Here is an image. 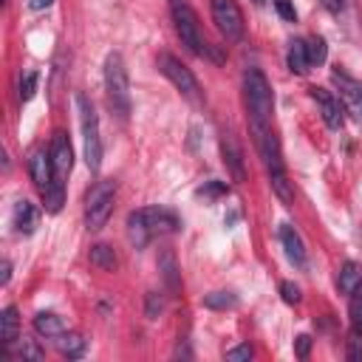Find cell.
Here are the masks:
<instances>
[{"label": "cell", "mask_w": 362, "mask_h": 362, "mask_svg": "<svg viewBox=\"0 0 362 362\" xmlns=\"http://www.w3.org/2000/svg\"><path fill=\"white\" fill-rule=\"evenodd\" d=\"M243 96H246V107H249V124L252 127H269L274 99H272L269 79L263 76L260 68H249L243 74Z\"/></svg>", "instance_id": "1"}, {"label": "cell", "mask_w": 362, "mask_h": 362, "mask_svg": "<svg viewBox=\"0 0 362 362\" xmlns=\"http://www.w3.org/2000/svg\"><path fill=\"white\" fill-rule=\"evenodd\" d=\"M105 90H107V102H110L113 113L127 119V113H130V82H127L124 59L116 51H110L107 59H105Z\"/></svg>", "instance_id": "2"}, {"label": "cell", "mask_w": 362, "mask_h": 362, "mask_svg": "<svg viewBox=\"0 0 362 362\" xmlns=\"http://www.w3.org/2000/svg\"><path fill=\"white\" fill-rule=\"evenodd\" d=\"M170 14H173L175 31H178L181 42L187 45V51L195 54V57L209 54V45H206V40L201 34V25H198V17H195L192 6L187 0H170Z\"/></svg>", "instance_id": "3"}, {"label": "cell", "mask_w": 362, "mask_h": 362, "mask_svg": "<svg viewBox=\"0 0 362 362\" xmlns=\"http://www.w3.org/2000/svg\"><path fill=\"white\" fill-rule=\"evenodd\" d=\"M76 107H79V124H82V144H85V161L88 167L96 173L102 164V139H99V116L96 107L88 96H76Z\"/></svg>", "instance_id": "4"}, {"label": "cell", "mask_w": 362, "mask_h": 362, "mask_svg": "<svg viewBox=\"0 0 362 362\" xmlns=\"http://www.w3.org/2000/svg\"><path fill=\"white\" fill-rule=\"evenodd\" d=\"M113 195H116V187L113 181H96L85 198V223L88 229H102L113 212Z\"/></svg>", "instance_id": "5"}, {"label": "cell", "mask_w": 362, "mask_h": 362, "mask_svg": "<svg viewBox=\"0 0 362 362\" xmlns=\"http://www.w3.org/2000/svg\"><path fill=\"white\" fill-rule=\"evenodd\" d=\"M156 65H158V71L175 85L178 93H184L187 99H198V79L192 76V71H189L181 59H175L173 54L161 51V54L156 57Z\"/></svg>", "instance_id": "6"}, {"label": "cell", "mask_w": 362, "mask_h": 362, "mask_svg": "<svg viewBox=\"0 0 362 362\" xmlns=\"http://www.w3.org/2000/svg\"><path fill=\"white\" fill-rule=\"evenodd\" d=\"M209 8H212V20H215L218 31L226 40L238 42L243 37V14H240L238 3L235 0H209Z\"/></svg>", "instance_id": "7"}, {"label": "cell", "mask_w": 362, "mask_h": 362, "mask_svg": "<svg viewBox=\"0 0 362 362\" xmlns=\"http://www.w3.org/2000/svg\"><path fill=\"white\" fill-rule=\"evenodd\" d=\"M311 99L317 102V107H320V113H322V119H325V124H328L331 130H339V127L345 124V107H342V102H339L331 90H325V88H311Z\"/></svg>", "instance_id": "8"}, {"label": "cell", "mask_w": 362, "mask_h": 362, "mask_svg": "<svg viewBox=\"0 0 362 362\" xmlns=\"http://www.w3.org/2000/svg\"><path fill=\"white\" fill-rule=\"evenodd\" d=\"M51 164H54V178L65 184V175L71 173L74 167V150H71V141L65 133H54V141H51Z\"/></svg>", "instance_id": "9"}, {"label": "cell", "mask_w": 362, "mask_h": 362, "mask_svg": "<svg viewBox=\"0 0 362 362\" xmlns=\"http://www.w3.org/2000/svg\"><path fill=\"white\" fill-rule=\"evenodd\" d=\"M331 79H334V85L339 88V102H342V107H348V110H354L356 116H362V88H359V82L351 79V76L342 74V71H334Z\"/></svg>", "instance_id": "10"}, {"label": "cell", "mask_w": 362, "mask_h": 362, "mask_svg": "<svg viewBox=\"0 0 362 362\" xmlns=\"http://www.w3.org/2000/svg\"><path fill=\"white\" fill-rule=\"evenodd\" d=\"M221 156H223V164L232 173V178L235 181H243V175H246V170H243V153H240V144H238L235 133H229V130L221 133Z\"/></svg>", "instance_id": "11"}, {"label": "cell", "mask_w": 362, "mask_h": 362, "mask_svg": "<svg viewBox=\"0 0 362 362\" xmlns=\"http://www.w3.org/2000/svg\"><path fill=\"white\" fill-rule=\"evenodd\" d=\"M150 238L153 235H164V232H175L178 229V218L170 212V209H158V206H150V209H139Z\"/></svg>", "instance_id": "12"}, {"label": "cell", "mask_w": 362, "mask_h": 362, "mask_svg": "<svg viewBox=\"0 0 362 362\" xmlns=\"http://www.w3.org/2000/svg\"><path fill=\"white\" fill-rule=\"evenodd\" d=\"M28 170H31V178H34V184H37V189H40V192H45V189L54 184V164H51V153H42V150L31 153V158H28Z\"/></svg>", "instance_id": "13"}, {"label": "cell", "mask_w": 362, "mask_h": 362, "mask_svg": "<svg viewBox=\"0 0 362 362\" xmlns=\"http://www.w3.org/2000/svg\"><path fill=\"white\" fill-rule=\"evenodd\" d=\"M280 243L286 249V257L294 263V266H303L305 263V246H303V238L297 235V229L291 223H283L280 226Z\"/></svg>", "instance_id": "14"}, {"label": "cell", "mask_w": 362, "mask_h": 362, "mask_svg": "<svg viewBox=\"0 0 362 362\" xmlns=\"http://www.w3.org/2000/svg\"><path fill=\"white\" fill-rule=\"evenodd\" d=\"M337 283H339V291H342V294H354V291H359V288H362V266L354 263V260H348V263L339 269Z\"/></svg>", "instance_id": "15"}, {"label": "cell", "mask_w": 362, "mask_h": 362, "mask_svg": "<svg viewBox=\"0 0 362 362\" xmlns=\"http://www.w3.org/2000/svg\"><path fill=\"white\" fill-rule=\"evenodd\" d=\"M14 226L23 235H31L34 232V226H37V209H34V204H28V201H17L14 204Z\"/></svg>", "instance_id": "16"}, {"label": "cell", "mask_w": 362, "mask_h": 362, "mask_svg": "<svg viewBox=\"0 0 362 362\" xmlns=\"http://www.w3.org/2000/svg\"><path fill=\"white\" fill-rule=\"evenodd\" d=\"M17 331H20L17 308H14V305H6V308H3V314H0V337H3V345L17 342V339H20V337H17Z\"/></svg>", "instance_id": "17"}, {"label": "cell", "mask_w": 362, "mask_h": 362, "mask_svg": "<svg viewBox=\"0 0 362 362\" xmlns=\"http://www.w3.org/2000/svg\"><path fill=\"white\" fill-rule=\"evenodd\" d=\"M34 328H37V334H42V337H62V334H65V322H62L57 314H48V311H40V314L34 317Z\"/></svg>", "instance_id": "18"}, {"label": "cell", "mask_w": 362, "mask_h": 362, "mask_svg": "<svg viewBox=\"0 0 362 362\" xmlns=\"http://www.w3.org/2000/svg\"><path fill=\"white\" fill-rule=\"evenodd\" d=\"M127 238H130V243H133L136 249L147 246V240H150V232H147V226H144V221H141L139 209L127 215Z\"/></svg>", "instance_id": "19"}, {"label": "cell", "mask_w": 362, "mask_h": 362, "mask_svg": "<svg viewBox=\"0 0 362 362\" xmlns=\"http://www.w3.org/2000/svg\"><path fill=\"white\" fill-rule=\"evenodd\" d=\"M308 48H305V40H294L288 45V68L294 74H305L308 71Z\"/></svg>", "instance_id": "20"}, {"label": "cell", "mask_w": 362, "mask_h": 362, "mask_svg": "<svg viewBox=\"0 0 362 362\" xmlns=\"http://www.w3.org/2000/svg\"><path fill=\"white\" fill-rule=\"evenodd\" d=\"M90 263L99 266V269H105V272H113L116 263H119V257H116V252H113L107 243H96V246L90 249Z\"/></svg>", "instance_id": "21"}, {"label": "cell", "mask_w": 362, "mask_h": 362, "mask_svg": "<svg viewBox=\"0 0 362 362\" xmlns=\"http://www.w3.org/2000/svg\"><path fill=\"white\" fill-rule=\"evenodd\" d=\"M158 269H161V274H164V283H167V288L170 291H178V269H175V257L170 255V252H161V257H158Z\"/></svg>", "instance_id": "22"}, {"label": "cell", "mask_w": 362, "mask_h": 362, "mask_svg": "<svg viewBox=\"0 0 362 362\" xmlns=\"http://www.w3.org/2000/svg\"><path fill=\"white\" fill-rule=\"evenodd\" d=\"M57 345H59V351H62L68 359H79V356L85 354V339H82L79 334H62V337L57 339Z\"/></svg>", "instance_id": "23"}, {"label": "cell", "mask_w": 362, "mask_h": 362, "mask_svg": "<svg viewBox=\"0 0 362 362\" xmlns=\"http://www.w3.org/2000/svg\"><path fill=\"white\" fill-rule=\"evenodd\" d=\"M204 305L206 308H232V305H238V297L232 291H212L204 297Z\"/></svg>", "instance_id": "24"}, {"label": "cell", "mask_w": 362, "mask_h": 362, "mask_svg": "<svg viewBox=\"0 0 362 362\" xmlns=\"http://www.w3.org/2000/svg\"><path fill=\"white\" fill-rule=\"evenodd\" d=\"M305 48H308V62H314V65H322V62H325L328 48H325V40H322V37H311V40L305 42Z\"/></svg>", "instance_id": "25"}, {"label": "cell", "mask_w": 362, "mask_h": 362, "mask_svg": "<svg viewBox=\"0 0 362 362\" xmlns=\"http://www.w3.org/2000/svg\"><path fill=\"white\" fill-rule=\"evenodd\" d=\"M348 314H351V325H354V331H359V334H362V294H359V291H354V294H351Z\"/></svg>", "instance_id": "26"}, {"label": "cell", "mask_w": 362, "mask_h": 362, "mask_svg": "<svg viewBox=\"0 0 362 362\" xmlns=\"http://www.w3.org/2000/svg\"><path fill=\"white\" fill-rule=\"evenodd\" d=\"M20 356H23V359H42L45 354H42V348L37 345V339L23 337V339H20Z\"/></svg>", "instance_id": "27"}, {"label": "cell", "mask_w": 362, "mask_h": 362, "mask_svg": "<svg viewBox=\"0 0 362 362\" xmlns=\"http://www.w3.org/2000/svg\"><path fill=\"white\" fill-rule=\"evenodd\" d=\"M345 356H348L351 362H362V334H359V331L348 339V351H345Z\"/></svg>", "instance_id": "28"}, {"label": "cell", "mask_w": 362, "mask_h": 362, "mask_svg": "<svg viewBox=\"0 0 362 362\" xmlns=\"http://www.w3.org/2000/svg\"><path fill=\"white\" fill-rule=\"evenodd\" d=\"M34 88H37V74L31 71V74H25V76H23V82H20V99H23V102H28V99L34 96Z\"/></svg>", "instance_id": "29"}, {"label": "cell", "mask_w": 362, "mask_h": 362, "mask_svg": "<svg viewBox=\"0 0 362 362\" xmlns=\"http://www.w3.org/2000/svg\"><path fill=\"white\" fill-rule=\"evenodd\" d=\"M161 308H164L161 297H158L156 291H150V294H147V308H144V311H147V317H150V320H156V317L161 314Z\"/></svg>", "instance_id": "30"}, {"label": "cell", "mask_w": 362, "mask_h": 362, "mask_svg": "<svg viewBox=\"0 0 362 362\" xmlns=\"http://www.w3.org/2000/svg\"><path fill=\"white\" fill-rule=\"evenodd\" d=\"M226 359H229V362H246V359H252V348H249V345L229 348V351H226Z\"/></svg>", "instance_id": "31"}, {"label": "cell", "mask_w": 362, "mask_h": 362, "mask_svg": "<svg viewBox=\"0 0 362 362\" xmlns=\"http://www.w3.org/2000/svg\"><path fill=\"white\" fill-rule=\"evenodd\" d=\"M272 3H274L277 14H280L283 20H297V11H294V3H291V0H272Z\"/></svg>", "instance_id": "32"}, {"label": "cell", "mask_w": 362, "mask_h": 362, "mask_svg": "<svg viewBox=\"0 0 362 362\" xmlns=\"http://www.w3.org/2000/svg\"><path fill=\"white\" fill-rule=\"evenodd\" d=\"M280 294L286 303H300V288L294 283H280Z\"/></svg>", "instance_id": "33"}, {"label": "cell", "mask_w": 362, "mask_h": 362, "mask_svg": "<svg viewBox=\"0 0 362 362\" xmlns=\"http://www.w3.org/2000/svg\"><path fill=\"white\" fill-rule=\"evenodd\" d=\"M221 192H226V184H221V181H209V184H204L201 189H198V195H221Z\"/></svg>", "instance_id": "34"}, {"label": "cell", "mask_w": 362, "mask_h": 362, "mask_svg": "<svg viewBox=\"0 0 362 362\" xmlns=\"http://www.w3.org/2000/svg\"><path fill=\"white\" fill-rule=\"evenodd\" d=\"M308 348H311V337H305V334L297 337V356H300V359L308 356Z\"/></svg>", "instance_id": "35"}, {"label": "cell", "mask_w": 362, "mask_h": 362, "mask_svg": "<svg viewBox=\"0 0 362 362\" xmlns=\"http://www.w3.org/2000/svg\"><path fill=\"white\" fill-rule=\"evenodd\" d=\"M322 6H325L328 11H334V14L342 11V0H322Z\"/></svg>", "instance_id": "36"}, {"label": "cell", "mask_w": 362, "mask_h": 362, "mask_svg": "<svg viewBox=\"0 0 362 362\" xmlns=\"http://www.w3.org/2000/svg\"><path fill=\"white\" fill-rule=\"evenodd\" d=\"M8 280H11V263L3 260V283H8Z\"/></svg>", "instance_id": "37"}, {"label": "cell", "mask_w": 362, "mask_h": 362, "mask_svg": "<svg viewBox=\"0 0 362 362\" xmlns=\"http://www.w3.org/2000/svg\"><path fill=\"white\" fill-rule=\"evenodd\" d=\"M51 0H31V8H42V6H48Z\"/></svg>", "instance_id": "38"}, {"label": "cell", "mask_w": 362, "mask_h": 362, "mask_svg": "<svg viewBox=\"0 0 362 362\" xmlns=\"http://www.w3.org/2000/svg\"><path fill=\"white\" fill-rule=\"evenodd\" d=\"M255 3H257V6H260V3H266V0H255Z\"/></svg>", "instance_id": "39"}]
</instances>
